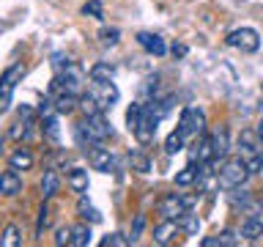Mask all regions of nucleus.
I'll list each match as a JSON object with an SVG mask.
<instances>
[{
  "label": "nucleus",
  "mask_w": 263,
  "mask_h": 247,
  "mask_svg": "<svg viewBox=\"0 0 263 247\" xmlns=\"http://www.w3.org/2000/svg\"><path fill=\"white\" fill-rule=\"evenodd\" d=\"M85 85H88L85 72H82L80 66L69 63L66 69L55 72L49 91H52V94H74V96H82V94H85Z\"/></svg>",
  "instance_id": "obj_1"
},
{
  "label": "nucleus",
  "mask_w": 263,
  "mask_h": 247,
  "mask_svg": "<svg viewBox=\"0 0 263 247\" xmlns=\"http://www.w3.org/2000/svg\"><path fill=\"white\" fill-rule=\"evenodd\" d=\"M217 176H219V189H241L244 181L252 176V170L244 156H233V160H228L222 165Z\"/></svg>",
  "instance_id": "obj_2"
},
{
  "label": "nucleus",
  "mask_w": 263,
  "mask_h": 247,
  "mask_svg": "<svg viewBox=\"0 0 263 247\" xmlns=\"http://www.w3.org/2000/svg\"><path fill=\"white\" fill-rule=\"evenodd\" d=\"M225 41H228V47L241 49V52H258L260 49V36L255 28H236L225 36Z\"/></svg>",
  "instance_id": "obj_3"
},
{
  "label": "nucleus",
  "mask_w": 263,
  "mask_h": 247,
  "mask_svg": "<svg viewBox=\"0 0 263 247\" xmlns=\"http://www.w3.org/2000/svg\"><path fill=\"white\" fill-rule=\"evenodd\" d=\"M159 121H162V115L156 113L151 104H145V110H143V118L137 121L135 132H132V135L137 137V143H143V146H148V143H151V140L156 137V127H159Z\"/></svg>",
  "instance_id": "obj_4"
},
{
  "label": "nucleus",
  "mask_w": 263,
  "mask_h": 247,
  "mask_svg": "<svg viewBox=\"0 0 263 247\" xmlns=\"http://www.w3.org/2000/svg\"><path fill=\"white\" fill-rule=\"evenodd\" d=\"M184 137H200L205 135V115L203 110H197V107H186L184 113H181V121L176 127Z\"/></svg>",
  "instance_id": "obj_5"
},
{
  "label": "nucleus",
  "mask_w": 263,
  "mask_h": 247,
  "mask_svg": "<svg viewBox=\"0 0 263 247\" xmlns=\"http://www.w3.org/2000/svg\"><path fill=\"white\" fill-rule=\"evenodd\" d=\"M88 91L93 94V99L99 102V107L107 113V110H112V104L118 102V88H115V82L110 80V82H96V80H90L88 82Z\"/></svg>",
  "instance_id": "obj_6"
},
{
  "label": "nucleus",
  "mask_w": 263,
  "mask_h": 247,
  "mask_svg": "<svg viewBox=\"0 0 263 247\" xmlns=\"http://www.w3.org/2000/svg\"><path fill=\"white\" fill-rule=\"evenodd\" d=\"M156 209H159V214L164 220H181V214L189 209V203H186V198H181L178 192H167V195L159 198Z\"/></svg>",
  "instance_id": "obj_7"
},
{
  "label": "nucleus",
  "mask_w": 263,
  "mask_h": 247,
  "mask_svg": "<svg viewBox=\"0 0 263 247\" xmlns=\"http://www.w3.org/2000/svg\"><path fill=\"white\" fill-rule=\"evenodd\" d=\"M85 154H88V162H90V168H93V170H102V173H112L115 170V156H112L110 148H104L102 143L88 146Z\"/></svg>",
  "instance_id": "obj_8"
},
{
  "label": "nucleus",
  "mask_w": 263,
  "mask_h": 247,
  "mask_svg": "<svg viewBox=\"0 0 263 247\" xmlns=\"http://www.w3.org/2000/svg\"><path fill=\"white\" fill-rule=\"evenodd\" d=\"M25 74V66H8V69L3 72V80H0V88H3V96H0V110L8 113V107H11V96H14V85L16 80H20Z\"/></svg>",
  "instance_id": "obj_9"
},
{
  "label": "nucleus",
  "mask_w": 263,
  "mask_h": 247,
  "mask_svg": "<svg viewBox=\"0 0 263 247\" xmlns=\"http://www.w3.org/2000/svg\"><path fill=\"white\" fill-rule=\"evenodd\" d=\"M82 127H85L90 135H93L99 143H104L107 137H112V123L107 121V115L104 113H96V115H85V118L80 121Z\"/></svg>",
  "instance_id": "obj_10"
},
{
  "label": "nucleus",
  "mask_w": 263,
  "mask_h": 247,
  "mask_svg": "<svg viewBox=\"0 0 263 247\" xmlns=\"http://www.w3.org/2000/svg\"><path fill=\"white\" fill-rule=\"evenodd\" d=\"M260 148H263V137L258 135V129H241V135H238V151H241L244 160L258 156Z\"/></svg>",
  "instance_id": "obj_11"
},
{
  "label": "nucleus",
  "mask_w": 263,
  "mask_h": 247,
  "mask_svg": "<svg viewBox=\"0 0 263 247\" xmlns=\"http://www.w3.org/2000/svg\"><path fill=\"white\" fill-rule=\"evenodd\" d=\"M137 44L143 47L145 52L156 55V58H162L164 52H167V44H164V39L159 36V33H148V30L137 33Z\"/></svg>",
  "instance_id": "obj_12"
},
{
  "label": "nucleus",
  "mask_w": 263,
  "mask_h": 247,
  "mask_svg": "<svg viewBox=\"0 0 263 247\" xmlns=\"http://www.w3.org/2000/svg\"><path fill=\"white\" fill-rule=\"evenodd\" d=\"M0 192L6 198H14L22 192V176L20 170H14L11 165H8V170H3V176H0Z\"/></svg>",
  "instance_id": "obj_13"
},
{
  "label": "nucleus",
  "mask_w": 263,
  "mask_h": 247,
  "mask_svg": "<svg viewBox=\"0 0 263 247\" xmlns=\"http://www.w3.org/2000/svg\"><path fill=\"white\" fill-rule=\"evenodd\" d=\"M178 231H181V222L178 220H164L162 217V222L154 228V242L156 244H170L173 239L178 236Z\"/></svg>",
  "instance_id": "obj_14"
},
{
  "label": "nucleus",
  "mask_w": 263,
  "mask_h": 247,
  "mask_svg": "<svg viewBox=\"0 0 263 247\" xmlns=\"http://www.w3.org/2000/svg\"><path fill=\"white\" fill-rule=\"evenodd\" d=\"M238 234H241V239H247V242H258L263 236V217H244Z\"/></svg>",
  "instance_id": "obj_15"
},
{
  "label": "nucleus",
  "mask_w": 263,
  "mask_h": 247,
  "mask_svg": "<svg viewBox=\"0 0 263 247\" xmlns=\"http://www.w3.org/2000/svg\"><path fill=\"white\" fill-rule=\"evenodd\" d=\"M211 146H214V160H225L228 151H230V143H228V129L225 127H217L211 132Z\"/></svg>",
  "instance_id": "obj_16"
},
{
  "label": "nucleus",
  "mask_w": 263,
  "mask_h": 247,
  "mask_svg": "<svg viewBox=\"0 0 263 247\" xmlns=\"http://www.w3.org/2000/svg\"><path fill=\"white\" fill-rule=\"evenodd\" d=\"M58 187H61L58 173H55V170H44V176H41V201L55 198V195H58Z\"/></svg>",
  "instance_id": "obj_17"
},
{
  "label": "nucleus",
  "mask_w": 263,
  "mask_h": 247,
  "mask_svg": "<svg viewBox=\"0 0 263 247\" xmlns=\"http://www.w3.org/2000/svg\"><path fill=\"white\" fill-rule=\"evenodd\" d=\"M8 165H11L14 170H30L33 168V154L30 148H16V151H11V156H8Z\"/></svg>",
  "instance_id": "obj_18"
},
{
  "label": "nucleus",
  "mask_w": 263,
  "mask_h": 247,
  "mask_svg": "<svg viewBox=\"0 0 263 247\" xmlns=\"http://www.w3.org/2000/svg\"><path fill=\"white\" fill-rule=\"evenodd\" d=\"M66 181H69V187L74 189V192H80V195L88 192V170L71 168L69 173H66Z\"/></svg>",
  "instance_id": "obj_19"
},
{
  "label": "nucleus",
  "mask_w": 263,
  "mask_h": 247,
  "mask_svg": "<svg viewBox=\"0 0 263 247\" xmlns=\"http://www.w3.org/2000/svg\"><path fill=\"white\" fill-rule=\"evenodd\" d=\"M197 176H200V165L195 168V162H189L186 168H181L176 173V187H192L197 184Z\"/></svg>",
  "instance_id": "obj_20"
},
{
  "label": "nucleus",
  "mask_w": 263,
  "mask_h": 247,
  "mask_svg": "<svg viewBox=\"0 0 263 247\" xmlns=\"http://www.w3.org/2000/svg\"><path fill=\"white\" fill-rule=\"evenodd\" d=\"M58 115H61V113L47 115V118H44V127H41V129H44V137H47L52 146L61 143V123H58Z\"/></svg>",
  "instance_id": "obj_21"
},
{
  "label": "nucleus",
  "mask_w": 263,
  "mask_h": 247,
  "mask_svg": "<svg viewBox=\"0 0 263 247\" xmlns=\"http://www.w3.org/2000/svg\"><path fill=\"white\" fill-rule=\"evenodd\" d=\"M88 77L96 82H110V80H115V69L110 63H96V66H90Z\"/></svg>",
  "instance_id": "obj_22"
},
{
  "label": "nucleus",
  "mask_w": 263,
  "mask_h": 247,
  "mask_svg": "<svg viewBox=\"0 0 263 247\" xmlns=\"http://www.w3.org/2000/svg\"><path fill=\"white\" fill-rule=\"evenodd\" d=\"M178 222H181V231H184V234H189V236H195L197 228H200V217H197L192 209H186L184 214H181Z\"/></svg>",
  "instance_id": "obj_23"
},
{
  "label": "nucleus",
  "mask_w": 263,
  "mask_h": 247,
  "mask_svg": "<svg viewBox=\"0 0 263 247\" xmlns=\"http://www.w3.org/2000/svg\"><path fill=\"white\" fill-rule=\"evenodd\" d=\"M77 211H80V217L85 220V222H102V214H99V209H96V206H90L85 198H80Z\"/></svg>",
  "instance_id": "obj_24"
},
{
  "label": "nucleus",
  "mask_w": 263,
  "mask_h": 247,
  "mask_svg": "<svg viewBox=\"0 0 263 247\" xmlns=\"http://www.w3.org/2000/svg\"><path fill=\"white\" fill-rule=\"evenodd\" d=\"M20 242H22L20 228H16V225H6L3 228V236H0V244H3V247H16Z\"/></svg>",
  "instance_id": "obj_25"
},
{
  "label": "nucleus",
  "mask_w": 263,
  "mask_h": 247,
  "mask_svg": "<svg viewBox=\"0 0 263 247\" xmlns=\"http://www.w3.org/2000/svg\"><path fill=\"white\" fill-rule=\"evenodd\" d=\"M184 135H181V132L176 129V132H170V135H167V140H164V151H167V154H178L181 151V148H184Z\"/></svg>",
  "instance_id": "obj_26"
},
{
  "label": "nucleus",
  "mask_w": 263,
  "mask_h": 247,
  "mask_svg": "<svg viewBox=\"0 0 263 247\" xmlns=\"http://www.w3.org/2000/svg\"><path fill=\"white\" fill-rule=\"evenodd\" d=\"M71 244H74V247H85V244H90V228H88V225H74Z\"/></svg>",
  "instance_id": "obj_27"
},
{
  "label": "nucleus",
  "mask_w": 263,
  "mask_h": 247,
  "mask_svg": "<svg viewBox=\"0 0 263 247\" xmlns=\"http://www.w3.org/2000/svg\"><path fill=\"white\" fill-rule=\"evenodd\" d=\"M143 110H145V104H140V102H135V104L126 110V127H129V132H135L137 121L143 118Z\"/></svg>",
  "instance_id": "obj_28"
},
{
  "label": "nucleus",
  "mask_w": 263,
  "mask_h": 247,
  "mask_svg": "<svg viewBox=\"0 0 263 247\" xmlns=\"http://www.w3.org/2000/svg\"><path fill=\"white\" fill-rule=\"evenodd\" d=\"M241 214H244V217H260V214H263V201H258V198L252 195L250 201L241 206Z\"/></svg>",
  "instance_id": "obj_29"
},
{
  "label": "nucleus",
  "mask_w": 263,
  "mask_h": 247,
  "mask_svg": "<svg viewBox=\"0 0 263 247\" xmlns=\"http://www.w3.org/2000/svg\"><path fill=\"white\" fill-rule=\"evenodd\" d=\"M49 220H52V211H49V206H47V203H41V209H39V220H36V236H41V234L47 231Z\"/></svg>",
  "instance_id": "obj_30"
},
{
  "label": "nucleus",
  "mask_w": 263,
  "mask_h": 247,
  "mask_svg": "<svg viewBox=\"0 0 263 247\" xmlns=\"http://www.w3.org/2000/svg\"><path fill=\"white\" fill-rule=\"evenodd\" d=\"M99 39H102L104 47H115V44H118V39H121V30L118 28H102V30H99Z\"/></svg>",
  "instance_id": "obj_31"
},
{
  "label": "nucleus",
  "mask_w": 263,
  "mask_h": 247,
  "mask_svg": "<svg viewBox=\"0 0 263 247\" xmlns=\"http://www.w3.org/2000/svg\"><path fill=\"white\" fill-rule=\"evenodd\" d=\"M228 192H230V195H228V198H230V206H233L236 211H241V206L252 198V192H247V189H241V192H236V189H228Z\"/></svg>",
  "instance_id": "obj_32"
},
{
  "label": "nucleus",
  "mask_w": 263,
  "mask_h": 247,
  "mask_svg": "<svg viewBox=\"0 0 263 247\" xmlns=\"http://www.w3.org/2000/svg\"><path fill=\"white\" fill-rule=\"evenodd\" d=\"M129 160H132V168L140 170V173H148V170H151V162H148V156H143L140 151H132Z\"/></svg>",
  "instance_id": "obj_33"
},
{
  "label": "nucleus",
  "mask_w": 263,
  "mask_h": 247,
  "mask_svg": "<svg viewBox=\"0 0 263 247\" xmlns=\"http://www.w3.org/2000/svg\"><path fill=\"white\" fill-rule=\"evenodd\" d=\"M126 244H132V239H126L123 234H110L102 239V247H126Z\"/></svg>",
  "instance_id": "obj_34"
},
{
  "label": "nucleus",
  "mask_w": 263,
  "mask_h": 247,
  "mask_svg": "<svg viewBox=\"0 0 263 247\" xmlns=\"http://www.w3.org/2000/svg\"><path fill=\"white\" fill-rule=\"evenodd\" d=\"M82 14L93 16V20H102V16H104V8H102V3H99V0H88V3L82 6Z\"/></svg>",
  "instance_id": "obj_35"
},
{
  "label": "nucleus",
  "mask_w": 263,
  "mask_h": 247,
  "mask_svg": "<svg viewBox=\"0 0 263 247\" xmlns=\"http://www.w3.org/2000/svg\"><path fill=\"white\" fill-rule=\"evenodd\" d=\"M143 228H145V214H137L135 217V225H132V234H129V239H132V244L140 239V234H143Z\"/></svg>",
  "instance_id": "obj_36"
},
{
  "label": "nucleus",
  "mask_w": 263,
  "mask_h": 247,
  "mask_svg": "<svg viewBox=\"0 0 263 247\" xmlns=\"http://www.w3.org/2000/svg\"><path fill=\"white\" fill-rule=\"evenodd\" d=\"M71 234H74V225L58 228V234H55V244H71Z\"/></svg>",
  "instance_id": "obj_37"
},
{
  "label": "nucleus",
  "mask_w": 263,
  "mask_h": 247,
  "mask_svg": "<svg viewBox=\"0 0 263 247\" xmlns=\"http://www.w3.org/2000/svg\"><path fill=\"white\" fill-rule=\"evenodd\" d=\"M238 236L241 234H236V231H222L219 242H222V247H233V244H238Z\"/></svg>",
  "instance_id": "obj_38"
},
{
  "label": "nucleus",
  "mask_w": 263,
  "mask_h": 247,
  "mask_svg": "<svg viewBox=\"0 0 263 247\" xmlns=\"http://www.w3.org/2000/svg\"><path fill=\"white\" fill-rule=\"evenodd\" d=\"M71 61H69V55H63V52H55L52 55V66H55V72H61V69H66Z\"/></svg>",
  "instance_id": "obj_39"
},
{
  "label": "nucleus",
  "mask_w": 263,
  "mask_h": 247,
  "mask_svg": "<svg viewBox=\"0 0 263 247\" xmlns=\"http://www.w3.org/2000/svg\"><path fill=\"white\" fill-rule=\"evenodd\" d=\"M203 247H222V242H219V236H205L203 242H200Z\"/></svg>",
  "instance_id": "obj_40"
},
{
  "label": "nucleus",
  "mask_w": 263,
  "mask_h": 247,
  "mask_svg": "<svg viewBox=\"0 0 263 247\" xmlns=\"http://www.w3.org/2000/svg\"><path fill=\"white\" fill-rule=\"evenodd\" d=\"M173 55H186V47H184V44H178V47H173Z\"/></svg>",
  "instance_id": "obj_41"
},
{
  "label": "nucleus",
  "mask_w": 263,
  "mask_h": 247,
  "mask_svg": "<svg viewBox=\"0 0 263 247\" xmlns=\"http://www.w3.org/2000/svg\"><path fill=\"white\" fill-rule=\"evenodd\" d=\"M258 135H260V137H263V118H260V121H258Z\"/></svg>",
  "instance_id": "obj_42"
}]
</instances>
